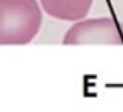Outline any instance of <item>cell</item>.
<instances>
[{"label": "cell", "instance_id": "7a4b0ae2", "mask_svg": "<svg viewBox=\"0 0 123 112\" xmlns=\"http://www.w3.org/2000/svg\"><path fill=\"white\" fill-rule=\"evenodd\" d=\"M62 45H123V31L113 18H87L74 21L66 31Z\"/></svg>", "mask_w": 123, "mask_h": 112}, {"label": "cell", "instance_id": "6da1fadb", "mask_svg": "<svg viewBox=\"0 0 123 112\" xmlns=\"http://www.w3.org/2000/svg\"><path fill=\"white\" fill-rule=\"evenodd\" d=\"M43 25L38 0H0V45H28Z\"/></svg>", "mask_w": 123, "mask_h": 112}, {"label": "cell", "instance_id": "3957f363", "mask_svg": "<svg viewBox=\"0 0 123 112\" xmlns=\"http://www.w3.org/2000/svg\"><path fill=\"white\" fill-rule=\"evenodd\" d=\"M49 17L62 21H79L87 17L94 0H39Z\"/></svg>", "mask_w": 123, "mask_h": 112}]
</instances>
